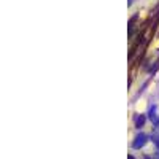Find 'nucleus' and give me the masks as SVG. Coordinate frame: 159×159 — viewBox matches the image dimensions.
I'll list each match as a JSON object with an SVG mask.
<instances>
[{
    "mask_svg": "<svg viewBox=\"0 0 159 159\" xmlns=\"http://www.w3.org/2000/svg\"><path fill=\"white\" fill-rule=\"evenodd\" d=\"M147 142H148V137H147V135H145V134H139V135L135 137L134 143H132V148L139 150V148L145 147V143H147Z\"/></svg>",
    "mask_w": 159,
    "mask_h": 159,
    "instance_id": "obj_1",
    "label": "nucleus"
},
{
    "mask_svg": "<svg viewBox=\"0 0 159 159\" xmlns=\"http://www.w3.org/2000/svg\"><path fill=\"white\" fill-rule=\"evenodd\" d=\"M150 119L153 121V124H154V127L159 130V116L156 115V107H153L151 110H150Z\"/></svg>",
    "mask_w": 159,
    "mask_h": 159,
    "instance_id": "obj_2",
    "label": "nucleus"
},
{
    "mask_svg": "<svg viewBox=\"0 0 159 159\" xmlns=\"http://www.w3.org/2000/svg\"><path fill=\"white\" fill-rule=\"evenodd\" d=\"M135 124H137V127H142L145 124V116L143 115H140V116L135 118Z\"/></svg>",
    "mask_w": 159,
    "mask_h": 159,
    "instance_id": "obj_3",
    "label": "nucleus"
},
{
    "mask_svg": "<svg viewBox=\"0 0 159 159\" xmlns=\"http://www.w3.org/2000/svg\"><path fill=\"white\" fill-rule=\"evenodd\" d=\"M151 140H153V143L156 145V148H157V151H159V134H153V135H151Z\"/></svg>",
    "mask_w": 159,
    "mask_h": 159,
    "instance_id": "obj_4",
    "label": "nucleus"
}]
</instances>
